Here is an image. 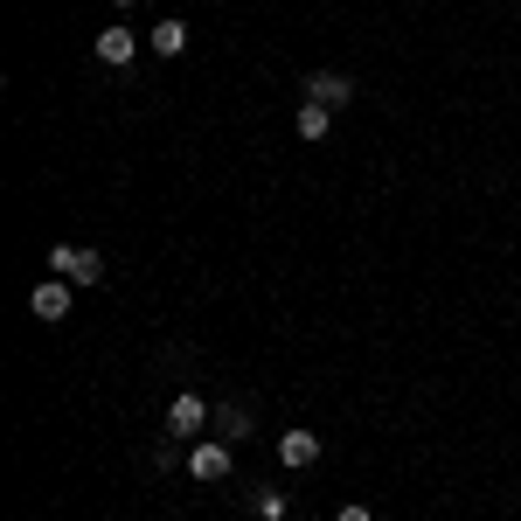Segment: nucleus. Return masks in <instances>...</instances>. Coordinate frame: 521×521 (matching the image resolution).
<instances>
[{
    "label": "nucleus",
    "mask_w": 521,
    "mask_h": 521,
    "mask_svg": "<svg viewBox=\"0 0 521 521\" xmlns=\"http://www.w3.org/2000/svg\"><path fill=\"white\" fill-rule=\"evenodd\" d=\"M49 271L70 278V285H105V258L84 251V244H49Z\"/></svg>",
    "instance_id": "nucleus-1"
},
{
    "label": "nucleus",
    "mask_w": 521,
    "mask_h": 521,
    "mask_svg": "<svg viewBox=\"0 0 521 521\" xmlns=\"http://www.w3.org/2000/svg\"><path fill=\"white\" fill-rule=\"evenodd\" d=\"M28 313L35 320H70V278H35V292H28Z\"/></svg>",
    "instance_id": "nucleus-2"
},
{
    "label": "nucleus",
    "mask_w": 521,
    "mask_h": 521,
    "mask_svg": "<svg viewBox=\"0 0 521 521\" xmlns=\"http://www.w3.org/2000/svg\"><path fill=\"white\" fill-rule=\"evenodd\" d=\"M230 466H237V459H230V438H202V445L188 452V473H195V480H230Z\"/></svg>",
    "instance_id": "nucleus-3"
},
{
    "label": "nucleus",
    "mask_w": 521,
    "mask_h": 521,
    "mask_svg": "<svg viewBox=\"0 0 521 521\" xmlns=\"http://www.w3.org/2000/svg\"><path fill=\"white\" fill-rule=\"evenodd\" d=\"M132 56H139V35H132L126 21H112V28H98V63H105V70H126Z\"/></svg>",
    "instance_id": "nucleus-4"
},
{
    "label": "nucleus",
    "mask_w": 521,
    "mask_h": 521,
    "mask_svg": "<svg viewBox=\"0 0 521 521\" xmlns=\"http://www.w3.org/2000/svg\"><path fill=\"white\" fill-rule=\"evenodd\" d=\"M167 431H174V438H202V431H209V403H202V396H174V403H167Z\"/></svg>",
    "instance_id": "nucleus-5"
},
{
    "label": "nucleus",
    "mask_w": 521,
    "mask_h": 521,
    "mask_svg": "<svg viewBox=\"0 0 521 521\" xmlns=\"http://www.w3.org/2000/svg\"><path fill=\"white\" fill-rule=\"evenodd\" d=\"M306 98H313V105H327V112H341V105L355 98V84H348L341 70H313V77H306Z\"/></svg>",
    "instance_id": "nucleus-6"
},
{
    "label": "nucleus",
    "mask_w": 521,
    "mask_h": 521,
    "mask_svg": "<svg viewBox=\"0 0 521 521\" xmlns=\"http://www.w3.org/2000/svg\"><path fill=\"white\" fill-rule=\"evenodd\" d=\"M278 459H285L292 473L320 466V431H285V438H278Z\"/></svg>",
    "instance_id": "nucleus-7"
},
{
    "label": "nucleus",
    "mask_w": 521,
    "mask_h": 521,
    "mask_svg": "<svg viewBox=\"0 0 521 521\" xmlns=\"http://www.w3.org/2000/svg\"><path fill=\"white\" fill-rule=\"evenodd\" d=\"M216 431H223L230 445H237V438H251V410H244V403H223V410H216Z\"/></svg>",
    "instance_id": "nucleus-8"
},
{
    "label": "nucleus",
    "mask_w": 521,
    "mask_h": 521,
    "mask_svg": "<svg viewBox=\"0 0 521 521\" xmlns=\"http://www.w3.org/2000/svg\"><path fill=\"white\" fill-rule=\"evenodd\" d=\"M327 126H334V112L306 98V105H299V139H327Z\"/></svg>",
    "instance_id": "nucleus-9"
},
{
    "label": "nucleus",
    "mask_w": 521,
    "mask_h": 521,
    "mask_svg": "<svg viewBox=\"0 0 521 521\" xmlns=\"http://www.w3.org/2000/svg\"><path fill=\"white\" fill-rule=\"evenodd\" d=\"M181 49H188V28L181 21H160L153 28V56H181Z\"/></svg>",
    "instance_id": "nucleus-10"
},
{
    "label": "nucleus",
    "mask_w": 521,
    "mask_h": 521,
    "mask_svg": "<svg viewBox=\"0 0 521 521\" xmlns=\"http://www.w3.org/2000/svg\"><path fill=\"white\" fill-rule=\"evenodd\" d=\"M251 515L258 521H285V494H278V487H258V494H251Z\"/></svg>",
    "instance_id": "nucleus-11"
},
{
    "label": "nucleus",
    "mask_w": 521,
    "mask_h": 521,
    "mask_svg": "<svg viewBox=\"0 0 521 521\" xmlns=\"http://www.w3.org/2000/svg\"><path fill=\"white\" fill-rule=\"evenodd\" d=\"M334 521H376V515H369V508H341Z\"/></svg>",
    "instance_id": "nucleus-12"
}]
</instances>
